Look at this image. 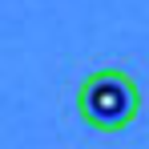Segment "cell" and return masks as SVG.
<instances>
[{"label":"cell","mask_w":149,"mask_h":149,"mask_svg":"<svg viewBox=\"0 0 149 149\" xmlns=\"http://www.w3.org/2000/svg\"><path fill=\"white\" fill-rule=\"evenodd\" d=\"M77 113L97 133H121L141 113V89L125 69H97L77 89Z\"/></svg>","instance_id":"6da1fadb"}]
</instances>
